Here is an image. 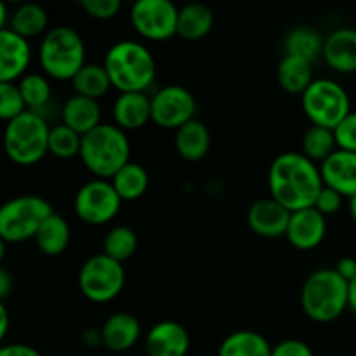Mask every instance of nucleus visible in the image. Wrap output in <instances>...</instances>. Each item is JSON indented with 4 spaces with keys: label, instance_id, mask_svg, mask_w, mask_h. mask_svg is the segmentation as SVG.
Here are the masks:
<instances>
[{
    "label": "nucleus",
    "instance_id": "35",
    "mask_svg": "<svg viewBox=\"0 0 356 356\" xmlns=\"http://www.w3.org/2000/svg\"><path fill=\"white\" fill-rule=\"evenodd\" d=\"M26 110L16 82H0V120L10 122Z\"/></svg>",
    "mask_w": 356,
    "mask_h": 356
},
{
    "label": "nucleus",
    "instance_id": "42",
    "mask_svg": "<svg viewBox=\"0 0 356 356\" xmlns=\"http://www.w3.org/2000/svg\"><path fill=\"white\" fill-rule=\"evenodd\" d=\"M14 287V280L13 275L6 270V268L0 266V301L3 302V299H7L13 292Z\"/></svg>",
    "mask_w": 356,
    "mask_h": 356
},
{
    "label": "nucleus",
    "instance_id": "46",
    "mask_svg": "<svg viewBox=\"0 0 356 356\" xmlns=\"http://www.w3.org/2000/svg\"><path fill=\"white\" fill-rule=\"evenodd\" d=\"M9 13H7V7H6V3L2 2V0H0V30H3V28H6V24H7V21H9Z\"/></svg>",
    "mask_w": 356,
    "mask_h": 356
},
{
    "label": "nucleus",
    "instance_id": "22",
    "mask_svg": "<svg viewBox=\"0 0 356 356\" xmlns=\"http://www.w3.org/2000/svg\"><path fill=\"white\" fill-rule=\"evenodd\" d=\"M211 131L202 120L188 122L181 129H177L174 136V146L176 152L179 153L181 159L188 162H200L211 152Z\"/></svg>",
    "mask_w": 356,
    "mask_h": 356
},
{
    "label": "nucleus",
    "instance_id": "33",
    "mask_svg": "<svg viewBox=\"0 0 356 356\" xmlns=\"http://www.w3.org/2000/svg\"><path fill=\"white\" fill-rule=\"evenodd\" d=\"M139 245L138 233L124 225L113 226L103 240V254L124 264L136 254Z\"/></svg>",
    "mask_w": 356,
    "mask_h": 356
},
{
    "label": "nucleus",
    "instance_id": "32",
    "mask_svg": "<svg viewBox=\"0 0 356 356\" xmlns=\"http://www.w3.org/2000/svg\"><path fill=\"white\" fill-rule=\"evenodd\" d=\"M336 149L337 143L332 129L312 125V127L305 132V136H302L301 153L306 159L315 162L316 165L325 162Z\"/></svg>",
    "mask_w": 356,
    "mask_h": 356
},
{
    "label": "nucleus",
    "instance_id": "11",
    "mask_svg": "<svg viewBox=\"0 0 356 356\" xmlns=\"http://www.w3.org/2000/svg\"><path fill=\"white\" fill-rule=\"evenodd\" d=\"M124 202L106 179H90L79 188L73 200L76 218L89 226H103L113 221Z\"/></svg>",
    "mask_w": 356,
    "mask_h": 356
},
{
    "label": "nucleus",
    "instance_id": "9",
    "mask_svg": "<svg viewBox=\"0 0 356 356\" xmlns=\"http://www.w3.org/2000/svg\"><path fill=\"white\" fill-rule=\"evenodd\" d=\"M125 285V268L118 261L94 254L79 271V289L83 298L96 305L111 302L122 294Z\"/></svg>",
    "mask_w": 356,
    "mask_h": 356
},
{
    "label": "nucleus",
    "instance_id": "37",
    "mask_svg": "<svg viewBox=\"0 0 356 356\" xmlns=\"http://www.w3.org/2000/svg\"><path fill=\"white\" fill-rule=\"evenodd\" d=\"M334 136L337 149L356 153V111L351 110V113L334 129Z\"/></svg>",
    "mask_w": 356,
    "mask_h": 356
},
{
    "label": "nucleus",
    "instance_id": "41",
    "mask_svg": "<svg viewBox=\"0 0 356 356\" xmlns=\"http://www.w3.org/2000/svg\"><path fill=\"white\" fill-rule=\"evenodd\" d=\"M334 270L350 284L353 278H356V259H353V257H341Z\"/></svg>",
    "mask_w": 356,
    "mask_h": 356
},
{
    "label": "nucleus",
    "instance_id": "8",
    "mask_svg": "<svg viewBox=\"0 0 356 356\" xmlns=\"http://www.w3.org/2000/svg\"><path fill=\"white\" fill-rule=\"evenodd\" d=\"M302 111L318 127L336 129L351 113L350 94L332 79H315L301 96Z\"/></svg>",
    "mask_w": 356,
    "mask_h": 356
},
{
    "label": "nucleus",
    "instance_id": "34",
    "mask_svg": "<svg viewBox=\"0 0 356 356\" xmlns=\"http://www.w3.org/2000/svg\"><path fill=\"white\" fill-rule=\"evenodd\" d=\"M82 136L72 131L65 124H56L49 132V153L56 159L70 160L80 155Z\"/></svg>",
    "mask_w": 356,
    "mask_h": 356
},
{
    "label": "nucleus",
    "instance_id": "43",
    "mask_svg": "<svg viewBox=\"0 0 356 356\" xmlns=\"http://www.w3.org/2000/svg\"><path fill=\"white\" fill-rule=\"evenodd\" d=\"M83 344L89 348L103 346V339H101V329H87L82 336Z\"/></svg>",
    "mask_w": 356,
    "mask_h": 356
},
{
    "label": "nucleus",
    "instance_id": "25",
    "mask_svg": "<svg viewBox=\"0 0 356 356\" xmlns=\"http://www.w3.org/2000/svg\"><path fill=\"white\" fill-rule=\"evenodd\" d=\"M271 344L256 330H235L221 341L218 356H271Z\"/></svg>",
    "mask_w": 356,
    "mask_h": 356
},
{
    "label": "nucleus",
    "instance_id": "15",
    "mask_svg": "<svg viewBox=\"0 0 356 356\" xmlns=\"http://www.w3.org/2000/svg\"><path fill=\"white\" fill-rule=\"evenodd\" d=\"M327 235V219L315 207L302 209L291 214L285 238L294 249L313 250Z\"/></svg>",
    "mask_w": 356,
    "mask_h": 356
},
{
    "label": "nucleus",
    "instance_id": "16",
    "mask_svg": "<svg viewBox=\"0 0 356 356\" xmlns=\"http://www.w3.org/2000/svg\"><path fill=\"white\" fill-rule=\"evenodd\" d=\"M31 61L30 42L10 28L0 30V82H16L26 75Z\"/></svg>",
    "mask_w": 356,
    "mask_h": 356
},
{
    "label": "nucleus",
    "instance_id": "4",
    "mask_svg": "<svg viewBox=\"0 0 356 356\" xmlns=\"http://www.w3.org/2000/svg\"><path fill=\"white\" fill-rule=\"evenodd\" d=\"M86 42L72 26L49 28L38 45V63L45 76L59 82H72L87 63Z\"/></svg>",
    "mask_w": 356,
    "mask_h": 356
},
{
    "label": "nucleus",
    "instance_id": "14",
    "mask_svg": "<svg viewBox=\"0 0 356 356\" xmlns=\"http://www.w3.org/2000/svg\"><path fill=\"white\" fill-rule=\"evenodd\" d=\"M291 211L271 197L256 200L247 211V225L263 238H280L287 233Z\"/></svg>",
    "mask_w": 356,
    "mask_h": 356
},
{
    "label": "nucleus",
    "instance_id": "20",
    "mask_svg": "<svg viewBox=\"0 0 356 356\" xmlns=\"http://www.w3.org/2000/svg\"><path fill=\"white\" fill-rule=\"evenodd\" d=\"M322 58L336 73H356V30L337 28L323 42Z\"/></svg>",
    "mask_w": 356,
    "mask_h": 356
},
{
    "label": "nucleus",
    "instance_id": "12",
    "mask_svg": "<svg viewBox=\"0 0 356 356\" xmlns=\"http://www.w3.org/2000/svg\"><path fill=\"white\" fill-rule=\"evenodd\" d=\"M197 99L183 86L170 83L152 94V122L160 129L174 131L195 120Z\"/></svg>",
    "mask_w": 356,
    "mask_h": 356
},
{
    "label": "nucleus",
    "instance_id": "47",
    "mask_svg": "<svg viewBox=\"0 0 356 356\" xmlns=\"http://www.w3.org/2000/svg\"><path fill=\"white\" fill-rule=\"evenodd\" d=\"M348 209H350V216L353 219V222H356V195L350 198V204H348Z\"/></svg>",
    "mask_w": 356,
    "mask_h": 356
},
{
    "label": "nucleus",
    "instance_id": "10",
    "mask_svg": "<svg viewBox=\"0 0 356 356\" xmlns=\"http://www.w3.org/2000/svg\"><path fill=\"white\" fill-rule=\"evenodd\" d=\"M179 9L170 0H138L132 3L129 19L141 38L165 42L177 35Z\"/></svg>",
    "mask_w": 356,
    "mask_h": 356
},
{
    "label": "nucleus",
    "instance_id": "39",
    "mask_svg": "<svg viewBox=\"0 0 356 356\" xmlns=\"http://www.w3.org/2000/svg\"><path fill=\"white\" fill-rule=\"evenodd\" d=\"M271 356H315L308 343L301 339H284L271 348Z\"/></svg>",
    "mask_w": 356,
    "mask_h": 356
},
{
    "label": "nucleus",
    "instance_id": "29",
    "mask_svg": "<svg viewBox=\"0 0 356 356\" xmlns=\"http://www.w3.org/2000/svg\"><path fill=\"white\" fill-rule=\"evenodd\" d=\"M122 202L139 200L149 188V174L141 163L129 162L110 179Z\"/></svg>",
    "mask_w": 356,
    "mask_h": 356
},
{
    "label": "nucleus",
    "instance_id": "28",
    "mask_svg": "<svg viewBox=\"0 0 356 356\" xmlns=\"http://www.w3.org/2000/svg\"><path fill=\"white\" fill-rule=\"evenodd\" d=\"M9 28L24 40L40 37V35L44 37L49 31L47 10L38 3H23L10 14Z\"/></svg>",
    "mask_w": 356,
    "mask_h": 356
},
{
    "label": "nucleus",
    "instance_id": "40",
    "mask_svg": "<svg viewBox=\"0 0 356 356\" xmlns=\"http://www.w3.org/2000/svg\"><path fill=\"white\" fill-rule=\"evenodd\" d=\"M0 356H42L37 348L23 343H10L0 346Z\"/></svg>",
    "mask_w": 356,
    "mask_h": 356
},
{
    "label": "nucleus",
    "instance_id": "26",
    "mask_svg": "<svg viewBox=\"0 0 356 356\" xmlns=\"http://www.w3.org/2000/svg\"><path fill=\"white\" fill-rule=\"evenodd\" d=\"M277 80L285 92L302 96L315 80L313 79V63L284 54V58L278 63Z\"/></svg>",
    "mask_w": 356,
    "mask_h": 356
},
{
    "label": "nucleus",
    "instance_id": "5",
    "mask_svg": "<svg viewBox=\"0 0 356 356\" xmlns=\"http://www.w3.org/2000/svg\"><path fill=\"white\" fill-rule=\"evenodd\" d=\"M301 308L313 322H334L348 309V282L334 268L313 271L302 284Z\"/></svg>",
    "mask_w": 356,
    "mask_h": 356
},
{
    "label": "nucleus",
    "instance_id": "21",
    "mask_svg": "<svg viewBox=\"0 0 356 356\" xmlns=\"http://www.w3.org/2000/svg\"><path fill=\"white\" fill-rule=\"evenodd\" d=\"M103 111L99 101L73 94L65 101L61 108V124L79 132L80 136L89 134L90 131L103 124Z\"/></svg>",
    "mask_w": 356,
    "mask_h": 356
},
{
    "label": "nucleus",
    "instance_id": "27",
    "mask_svg": "<svg viewBox=\"0 0 356 356\" xmlns=\"http://www.w3.org/2000/svg\"><path fill=\"white\" fill-rule=\"evenodd\" d=\"M323 42H325V38L315 28L296 26L285 35L284 52L285 56H294V58L315 63L316 59L322 58Z\"/></svg>",
    "mask_w": 356,
    "mask_h": 356
},
{
    "label": "nucleus",
    "instance_id": "3",
    "mask_svg": "<svg viewBox=\"0 0 356 356\" xmlns=\"http://www.w3.org/2000/svg\"><path fill=\"white\" fill-rule=\"evenodd\" d=\"M79 159L94 179L110 181L131 162V141L127 132L115 124L103 122L89 134L82 136Z\"/></svg>",
    "mask_w": 356,
    "mask_h": 356
},
{
    "label": "nucleus",
    "instance_id": "18",
    "mask_svg": "<svg viewBox=\"0 0 356 356\" xmlns=\"http://www.w3.org/2000/svg\"><path fill=\"white\" fill-rule=\"evenodd\" d=\"M103 346L113 353L132 350L141 339V323L138 316L127 312H117L108 316L101 325Z\"/></svg>",
    "mask_w": 356,
    "mask_h": 356
},
{
    "label": "nucleus",
    "instance_id": "17",
    "mask_svg": "<svg viewBox=\"0 0 356 356\" xmlns=\"http://www.w3.org/2000/svg\"><path fill=\"white\" fill-rule=\"evenodd\" d=\"M323 186L332 188L344 198L356 195V153L336 149L325 162L320 163Z\"/></svg>",
    "mask_w": 356,
    "mask_h": 356
},
{
    "label": "nucleus",
    "instance_id": "1",
    "mask_svg": "<svg viewBox=\"0 0 356 356\" xmlns=\"http://www.w3.org/2000/svg\"><path fill=\"white\" fill-rule=\"evenodd\" d=\"M322 188L320 167L301 152L280 153L268 170L270 197L291 212L313 207Z\"/></svg>",
    "mask_w": 356,
    "mask_h": 356
},
{
    "label": "nucleus",
    "instance_id": "2",
    "mask_svg": "<svg viewBox=\"0 0 356 356\" xmlns=\"http://www.w3.org/2000/svg\"><path fill=\"white\" fill-rule=\"evenodd\" d=\"M104 70L118 92H148L156 79V61L143 42L118 40L104 54Z\"/></svg>",
    "mask_w": 356,
    "mask_h": 356
},
{
    "label": "nucleus",
    "instance_id": "44",
    "mask_svg": "<svg viewBox=\"0 0 356 356\" xmlns=\"http://www.w3.org/2000/svg\"><path fill=\"white\" fill-rule=\"evenodd\" d=\"M9 325H10L9 312H7L6 305L0 301V346H2V341L6 339L7 332H9Z\"/></svg>",
    "mask_w": 356,
    "mask_h": 356
},
{
    "label": "nucleus",
    "instance_id": "23",
    "mask_svg": "<svg viewBox=\"0 0 356 356\" xmlns=\"http://www.w3.org/2000/svg\"><path fill=\"white\" fill-rule=\"evenodd\" d=\"M35 243H37L38 250L45 256H61L70 245L72 240V228H70L68 221L63 218L58 212H52L42 226L38 228L37 235H35Z\"/></svg>",
    "mask_w": 356,
    "mask_h": 356
},
{
    "label": "nucleus",
    "instance_id": "38",
    "mask_svg": "<svg viewBox=\"0 0 356 356\" xmlns=\"http://www.w3.org/2000/svg\"><path fill=\"white\" fill-rule=\"evenodd\" d=\"M343 204H344L343 195L337 193V191L332 190V188L323 186L322 191H320V195L316 197V202L313 207H315L320 214H323L327 218V216L339 212L341 207H343Z\"/></svg>",
    "mask_w": 356,
    "mask_h": 356
},
{
    "label": "nucleus",
    "instance_id": "19",
    "mask_svg": "<svg viewBox=\"0 0 356 356\" xmlns=\"http://www.w3.org/2000/svg\"><path fill=\"white\" fill-rule=\"evenodd\" d=\"M152 122V96L148 92H122L113 103V124L122 131H139Z\"/></svg>",
    "mask_w": 356,
    "mask_h": 356
},
{
    "label": "nucleus",
    "instance_id": "6",
    "mask_svg": "<svg viewBox=\"0 0 356 356\" xmlns=\"http://www.w3.org/2000/svg\"><path fill=\"white\" fill-rule=\"evenodd\" d=\"M47 118L33 111H24L14 120L7 122L3 129V149L6 155L17 165H35L49 153Z\"/></svg>",
    "mask_w": 356,
    "mask_h": 356
},
{
    "label": "nucleus",
    "instance_id": "31",
    "mask_svg": "<svg viewBox=\"0 0 356 356\" xmlns=\"http://www.w3.org/2000/svg\"><path fill=\"white\" fill-rule=\"evenodd\" d=\"M17 87L26 104V110L44 117V110L52 99V86L49 76H45L44 73H26L19 79Z\"/></svg>",
    "mask_w": 356,
    "mask_h": 356
},
{
    "label": "nucleus",
    "instance_id": "45",
    "mask_svg": "<svg viewBox=\"0 0 356 356\" xmlns=\"http://www.w3.org/2000/svg\"><path fill=\"white\" fill-rule=\"evenodd\" d=\"M348 308L356 313V278L348 284Z\"/></svg>",
    "mask_w": 356,
    "mask_h": 356
},
{
    "label": "nucleus",
    "instance_id": "48",
    "mask_svg": "<svg viewBox=\"0 0 356 356\" xmlns=\"http://www.w3.org/2000/svg\"><path fill=\"white\" fill-rule=\"evenodd\" d=\"M6 247H7V243L0 238V263H2L3 257H6Z\"/></svg>",
    "mask_w": 356,
    "mask_h": 356
},
{
    "label": "nucleus",
    "instance_id": "36",
    "mask_svg": "<svg viewBox=\"0 0 356 356\" xmlns=\"http://www.w3.org/2000/svg\"><path fill=\"white\" fill-rule=\"evenodd\" d=\"M83 13L97 21H108L118 16L122 9L120 0H83L79 3Z\"/></svg>",
    "mask_w": 356,
    "mask_h": 356
},
{
    "label": "nucleus",
    "instance_id": "7",
    "mask_svg": "<svg viewBox=\"0 0 356 356\" xmlns=\"http://www.w3.org/2000/svg\"><path fill=\"white\" fill-rule=\"evenodd\" d=\"M54 212L40 195H19L0 205V238L6 243L33 240L42 222Z\"/></svg>",
    "mask_w": 356,
    "mask_h": 356
},
{
    "label": "nucleus",
    "instance_id": "30",
    "mask_svg": "<svg viewBox=\"0 0 356 356\" xmlns=\"http://www.w3.org/2000/svg\"><path fill=\"white\" fill-rule=\"evenodd\" d=\"M72 87L79 96L99 101L110 92L111 82L103 63H86V66L72 79Z\"/></svg>",
    "mask_w": 356,
    "mask_h": 356
},
{
    "label": "nucleus",
    "instance_id": "24",
    "mask_svg": "<svg viewBox=\"0 0 356 356\" xmlns=\"http://www.w3.org/2000/svg\"><path fill=\"white\" fill-rule=\"evenodd\" d=\"M214 26V14L204 3H188L181 7L177 17V37L188 42H197L207 37Z\"/></svg>",
    "mask_w": 356,
    "mask_h": 356
},
{
    "label": "nucleus",
    "instance_id": "13",
    "mask_svg": "<svg viewBox=\"0 0 356 356\" xmlns=\"http://www.w3.org/2000/svg\"><path fill=\"white\" fill-rule=\"evenodd\" d=\"M190 348V332L174 320L156 322L145 336V350L148 356H186Z\"/></svg>",
    "mask_w": 356,
    "mask_h": 356
}]
</instances>
